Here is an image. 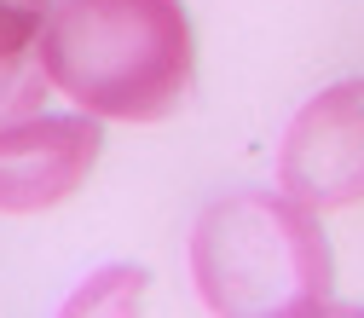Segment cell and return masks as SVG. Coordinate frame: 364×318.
Returning a JSON list of instances; mask_svg holds the SVG:
<instances>
[{
	"mask_svg": "<svg viewBox=\"0 0 364 318\" xmlns=\"http://www.w3.org/2000/svg\"><path fill=\"white\" fill-rule=\"evenodd\" d=\"M41 70L53 93L99 122H168L197 87L186 0H53Z\"/></svg>",
	"mask_w": 364,
	"mask_h": 318,
	"instance_id": "obj_1",
	"label": "cell"
},
{
	"mask_svg": "<svg viewBox=\"0 0 364 318\" xmlns=\"http://www.w3.org/2000/svg\"><path fill=\"white\" fill-rule=\"evenodd\" d=\"M191 278L208 312L306 318L336 307V255L318 208L278 191H225L191 226Z\"/></svg>",
	"mask_w": 364,
	"mask_h": 318,
	"instance_id": "obj_2",
	"label": "cell"
},
{
	"mask_svg": "<svg viewBox=\"0 0 364 318\" xmlns=\"http://www.w3.org/2000/svg\"><path fill=\"white\" fill-rule=\"evenodd\" d=\"M278 186L318 214L364 203V75L324 87L289 116L278 145Z\"/></svg>",
	"mask_w": 364,
	"mask_h": 318,
	"instance_id": "obj_3",
	"label": "cell"
},
{
	"mask_svg": "<svg viewBox=\"0 0 364 318\" xmlns=\"http://www.w3.org/2000/svg\"><path fill=\"white\" fill-rule=\"evenodd\" d=\"M105 151L93 110H29L0 122V214H41L70 203Z\"/></svg>",
	"mask_w": 364,
	"mask_h": 318,
	"instance_id": "obj_4",
	"label": "cell"
},
{
	"mask_svg": "<svg viewBox=\"0 0 364 318\" xmlns=\"http://www.w3.org/2000/svg\"><path fill=\"white\" fill-rule=\"evenodd\" d=\"M53 0H0V122L29 116L47 99V70H41V29H47Z\"/></svg>",
	"mask_w": 364,
	"mask_h": 318,
	"instance_id": "obj_5",
	"label": "cell"
}]
</instances>
